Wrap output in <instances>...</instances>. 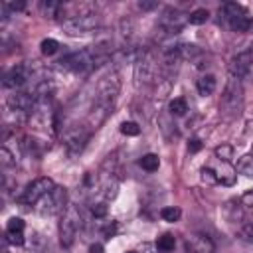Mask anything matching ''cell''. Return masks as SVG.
<instances>
[{"mask_svg":"<svg viewBox=\"0 0 253 253\" xmlns=\"http://www.w3.org/2000/svg\"><path fill=\"white\" fill-rule=\"evenodd\" d=\"M241 109H243L241 79L235 77V75H229V79L225 83V89H223V95H221V101H219V111L225 119H235V117L241 115Z\"/></svg>","mask_w":253,"mask_h":253,"instance_id":"cell-1","label":"cell"},{"mask_svg":"<svg viewBox=\"0 0 253 253\" xmlns=\"http://www.w3.org/2000/svg\"><path fill=\"white\" fill-rule=\"evenodd\" d=\"M221 20L225 22V26L231 32H239V34L249 32L251 26H253V22L249 18V12L241 4H237V2H225L219 8V22Z\"/></svg>","mask_w":253,"mask_h":253,"instance_id":"cell-2","label":"cell"},{"mask_svg":"<svg viewBox=\"0 0 253 253\" xmlns=\"http://www.w3.org/2000/svg\"><path fill=\"white\" fill-rule=\"evenodd\" d=\"M101 59H105V57H101L95 49L85 47V49H79V51H73V53L61 57L57 63L69 71H85V69H91L93 65H97V61H101Z\"/></svg>","mask_w":253,"mask_h":253,"instance_id":"cell-3","label":"cell"},{"mask_svg":"<svg viewBox=\"0 0 253 253\" xmlns=\"http://www.w3.org/2000/svg\"><path fill=\"white\" fill-rule=\"evenodd\" d=\"M61 28L65 34L69 36H81V34H89L93 30L99 28V16L95 12H83V14H75V16H67L61 22Z\"/></svg>","mask_w":253,"mask_h":253,"instance_id":"cell-4","label":"cell"},{"mask_svg":"<svg viewBox=\"0 0 253 253\" xmlns=\"http://www.w3.org/2000/svg\"><path fill=\"white\" fill-rule=\"evenodd\" d=\"M79 223H81L79 210L75 206H67L63 215H61V221H59V241H61L63 247H71L73 245L77 229H79Z\"/></svg>","mask_w":253,"mask_h":253,"instance_id":"cell-5","label":"cell"},{"mask_svg":"<svg viewBox=\"0 0 253 253\" xmlns=\"http://www.w3.org/2000/svg\"><path fill=\"white\" fill-rule=\"evenodd\" d=\"M67 208V190L61 186H55L43 200H42V213L43 215H55L63 213Z\"/></svg>","mask_w":253,"mask_h":253,"instance_id":"cell-6","label":"cell"},{"mask_svg":"<svg viewBox=\"0 0 253 253\" xmlns=\"http://www.w3.org/2000/svg\"><path fill=\"white\" fill-rule=\"evenodd\" d=\"M53 188H55V184H53L51 178H38V180H34V182L24 190V194L20 196V202H22V204H36V202L43 200Z\"/></svg>","mask_w":253,"mask_h":253,"instance_id":"cell-7","label":"cell"},{"mask_svg":"<svg viewBox=\"0 0 253 253\" xmlns=\"http://www.w3.org/2000/svg\"><path fill=\"white\" fill-rule=\"evenodd\" d=\"M89 136H91V128L87 125H77V126L69 128L63 136V142H65L69 154H79L85 148Z\"/></svg>","mask_w":253,"mask_h":253,"instance_id":"cell-8","label":"cell"},{"mask_svg":"<svg viewBox=\"0 0 253 253\" xmlns=\"http://www.w3.org/2000/svg\"><path fill=\"white\" fill-rule=\"evenodd\" d=\"M188 22V16H184L182 12H178V10H166L162 16H160V28L166 32V34H170V36H174V34H178L182 28H184V24Z\"/></svg>","mask_w":253,"mask_h":253,"instance_id":"cell-9","label":"cell"},{"mask_svg":"<svg viewBox=\"0 0 253 253\" xmlns=\"http://www.w3.org/2000/svg\"><path fill=\"white\" fill-rule=\"evenodd\" d=\"M186 253H215V247L210 237L194 233L186 239Z\"/></svg>","mask_w":253,"mask_h":253,"instance_id":"cell-10","label":"cell"},{"mask_svg":"<svg viewBox=\"0 0 253 253\" xmlns=\"http://www.w3.org/2000/svg\"><path fill=\"white\" fill-rule=\"evenodd\" d=\"M28 79H30V71H28L24 65H16V67H12L10 71L4 73V81H2V83H4V87L16 89V87L26 85Z\"/></svg>","mask_w":253,"mask_h":253,"instance_id":"cell-11","label":"cell"},{"mask_svg":"<svg viewBox=\"0 0 253 253\" xmlns=\"http://www.w3.org/2000/svg\"><path fill=\"white\" fill-rule=\"evenodd\" d=\"M215 172V176H217V182H221V184H225V186H231L233 182H235V168L229 164V162H219V166L213 170Z\"/></svg>","mask_w":253,"mask_h":253,"instance_id":"cell-12","label":"cell"},{"mask_svg":"<svg viewBox=\"0 0 253 253\" xmlns=\"http://www.w3.org/2000/svg\"><path fill=\"white\" fill-rule=\"evenodd\" d=\"M215 91V77L213 75H202L200 79H198V93L202 95V97H208V95H211Z\"/></svg>","mask_w":253,"mask_h":253,"instance_id":"cell-13","label":"cell"},{"mask_svg":"<svg viewBox=\"0 0 253 253\" xmlns=\"http://www.w3.org/2000/svg\"><path fill=\"white\" fill-rule=\"evenodd\" d=\"M43 16H49V18H57L61 12H63V4L61 2H55V0H45L40 4Z\"/></svg>","mask_w":253,"mask_h":253,"instance_id":"cell-14","label":"cell"},{"mask_svg":"<svg viewBox=\"0 0 253 253\" xmlns=\"http://www.w3.org/2000/svg\"><path fill=\"white\" fill-rule=\"evenodd\" d=\"M235 170H237L239 174L247 176V178H253V154H245V156H241V158L237 160Z\"/></svg>","mask_w":253,"mask_h":253,"instance_id":"cell-15","label":"cell"},{"mask_svg":"<svg viewBox=\"0 0 253 253\" xmlns=\"http://www.w3.org/2000/svg\"><path fill=\"white\" fill-rule=\"evenodd\" d=\"M140 168L142 170H146V172H154V170H158V166H160V158L156 156V154H144L142 158H140Z\"/></svg>","mask_w":253,"mask_h":253,"instance_id":"cell-16","label":"cell"},{"mask_svg":"<svg viewBox=\"0 0 253 253\" xmlns=\"http://www.w3.org/2000/svg\"><path fill=\"white\" fill-rule=\"evenodd\" d=\"M168 109H170V113H172V115L182 117V115H186V111H188V103H186V99H184V97H176V99H172V101H170Z\"/></svg>","mask_w":253,"mask_h":253,"instance_id":"cell-17","label":"cell"},{"mask_svg":"<svg viewBox=\"0 0 253 253\" xmlns=\"http://www.w3.org/2000/svg\"><path fill=\"white\" fill-rule=\"evenodd\" d=\"M174 245H176V239H174V235H170V233H164V235H160V237L156 239V247H158L162 253H170V251L174 249Z\"/></svg>","mask_w":253,"mask_h":253,"instance_id":"cell-18","label":"cell"},{"mask_svg":"<svg viewBox=\"0 0 253 253\" xmlns=\"http://www.w3.org/2000/svg\"><path fill=\"white\" fill-rule=\"evenodd\" d=\"M208 18H210V12H208L206 8H198V10L190 12L188 22H190V24H194V26H200V24H206V22H208Z\"/></svg>","mask_w":253,"mask_h":253,"instance_id":"cell-19","label":"cell"},{"mask_svg":"<svg viewBox=\"0 0 253 253\" xmlns=\"http://www.w3.org/2000/svg\"><path fill=\"white\" fill-rule=\"evenodd\" d=\"M180 215H182L180 208H174V206H166V208H162V210H160V217H162L164 221H170V223L178 221V219H180Z\"/></svg>","mask_w":253,"mask_h":253,"instance_id":"cell-20","label":"cell"},{"mask_svg":"<svg viewBox=\"0 0 253 253\" xmlns=\"http://www.w3.org/2000/svg\"><path fill=\"white\" fill-rule=\"evenodd\" d=\"M215 156L219 158V162H229L233 158V146L231 144H219V146H215Z\"/></svg>","mask_w":253,"mask_h":253,"instance_id":"cell-21","label":"cell"},{"mask_svg":"<svg viewBox=\"0 0 253 253\" xmlns=\"http://www.w3.org/2000/svg\"><path fill=\"white\" fill-rule=\"evenodd\" d=\"M40 49L43 55H53L57 49H59V42L57 40H51V38H45L42 43H40Z\"/></svg>","mask_w":253,"mask_h":253,"instance_id":"cell-22","label":"cell"},{"mask_svg":"<svg viewBox=\"0 0 253 253\" xmlns=\"http://www.w3.org/2000/svg\"><path fill=\"white\" fill-rule=\"evenodd\" d=\"M121 132H123L125 136H138V134H140V126H138L136 123H132V121H125V123L121 125Z\"/></svg>","mask_w":253,"mask_h":253,"instance_id":"cell-23","label":"cell"},{"mask_svg":"<svg viewBox=\"0 0 253 253\" xmlns=\"http://www.w3.org/2000/svg\"><path fill=\"white\" fill-rule=\"evenodd\" d=\"M202 182H206V184H217V176H215V172H213V168H204L202 170Z\"/></svg>","mask_w":253,"mask_h":253,"instance_id":"cell-24","label":"cell"},{"mask_svg":"<svg viewBox=\"0 0 253 253\" xmlns=\"http://www.w3.org/2000/svg\"><path fill=\"white\" fill-rule=\"evenodd\" d=\"M6 231H24V219L10 217L8 219V225H6Z\"/></svg>","mask_w":253,"mask_h":253,"instance_id":"cell-25","label":"cell"},{"mask_svg":"<svg viewBox=\"0 0 253 253\" xmlns=\"http://www.w3.org/2000/svg\"><path fill=\"white\" fill-rule=\"evenodd\" d=\"M6 237L12 245H22L24 243V233L22 231H6Z\"/></svg>","mask_w":253,"mask_h":253,"instance_id":"cell-26","label":"cell"},{"mask_svg":"<svg viewBox=\"0 0 253 253\" xmlns=\"http://www.w3.org/2000/svg\"><path fill=\"white\" fill-rule=\"evenodd\" d=\"M91 211H93L95 217H105V215H107V204H103V202H101V204H95Z\"/></svg>","mask_w":253,"mask_h":253,"instance_id":"cell-27","label":"cell"},{"mask_svg":"<svg viewBox=\"0 0 253 253\" xmlns=\"http://www.w3.org/2000/svg\"><path fill=\"white\" fill-rule=\"evenodd\" d=\"M241 202H243V206H245V208L253 210V188H251V190H247V192L241 196Z\"/></svg>","mask_w":253,"mask_h":253,"instance_id":"cell-28","label":"cell"},{"mask_svg":"<svg viewBox=\"0 0 253 253\" xmlns=\"http://www.w3.org/2000/svg\"><path fill=\"white\" fill-rule=\"evenodd\" d=\"M202 148V142L198 140V138H194V140H190V144H188V150L190 152H198Z\"/></svg>","mask_w":253,"mask_h":253,"instance_id":"cell-29","label":"cell"},{"mask_svg":"<svg viewBox=\"0 0 253 253\" xmlns=\"http://www.w3.org/2000/svg\"><path fill=\"white\" fill-rule=\"evenodd\" d=\"M0 156H2V162H4V164H12V154H10L6 148L0 150Z\"/></svg>","mask_w":253,"mask_h":253,"instance_id":"cell-30","label":"cell"},{"mask_svg":"<svg viewBox=\"0 0 253 253\" xmlns=\"http://www.w3.org/2000/svg\"><path fill=\"white\" fill-rule=\"evenodd\" d=\"M115 229H117V225H115V223H111V225L103 227V233H105L107 237H111V235H115Z\"/></svg>","mask_w":253,"mask_h":253,"instance_id":"cell-31","label":"cell"},{"mask_svg":"<svg viewBox=\"0 0 253 253\" xmlns=\"http://www.w3.org/2000/svg\"><path fill=\"white\" fill-rule=\"evenodd\" d=\"M89 253H105V249H103L101 243H93V245L89 247Z\"/></svg>","mask_w":253,"mask_h":253,"instance_id":"cell-32","label":"cell"},{"mask_svg":"<svg viewBox=\"0 0 253 253\" xmlns=\"http://www.w3.org/2000/svg\"><path fill=\"white\" fill-rule=\"evenodd\" d=\"M138 6H140V8H142V10H150V8H154V6H156V4H154V2H140V4H138Z\"/></svg>","mask_w":253,"mask_h":253,"instance_id":"cell-33","label":"cell"},{"mask_svg":"<svg viewBox=\"0 0 253 253\" xmlns=\"http://www.w3.org/2000/svg\"><path fill=\"white\" fill-rule=\"evenodd\" d=\"M245 219H247V225H249V227L253 229V210H251V211L247 213V217H245Z\"/></svg>","mask_w":253,"mask_h":253,"instance_id":"cell-34","label":"cell"},{"mask_svg":"<svg viewBox=\"0 0 253 253\" xmlns=\"http://www.w3.org/2000/svg\"><path fill=\"white\" fill-rule=\"evenodd\" d=\"M126 253H136V251H126Z\"/></svg>","mask_w":253,"mask_h":253,"instance_id":"cell-35","label":"cell"}]
</instances>
